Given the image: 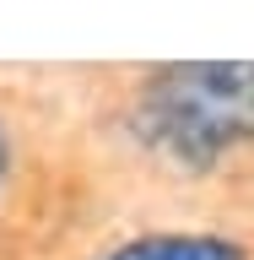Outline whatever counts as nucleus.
Listing matches in <instances>:
<instances>
[{
  "label": "nucleus",
  "mask_w": 254,
  "mask_h": 260,
  "mask_svg": "<svg viewBox=\"0 0 254 260\" xmlns=\"http://www.w3.org/2000/svg\"><path fill=\"white\" fill-rule=\"evenodd\" d=\"M103 260H243V249L216 233H152L108 249Z\"/></svg>",
  "instance_id": "obj_2"
},
{
  "label": "nucleus",
  "mask_w": 254,
  "mask_h": 260,
  "mask_svg": "<svg viewBox=\"0 0 254 260\" xmlns=\"http://www.w3.org/2000/svg\"><path fill=\"white\" fill-rule=\"evenodd\" d=\"M130 130L178 168H216L254 141V60H178L146 76Z\"/></svg>",
  "instance_id": "obj_1"
},
{
  "label": "nucleus",
  "mask_w": 254,
  "mask_h": 260,
  "mask_svg": "<svg viewBox=\"0 0 254 260\" xmlns=\"http://www.w3.org/2000/svg\"><path fill=\"white\" fill-rule=\"evenodd\" d=\"M6 162H11V146H6V136H0V179H6Z\"/></svg>",
  "instance_id": "obj_3"
}]
</instances>
